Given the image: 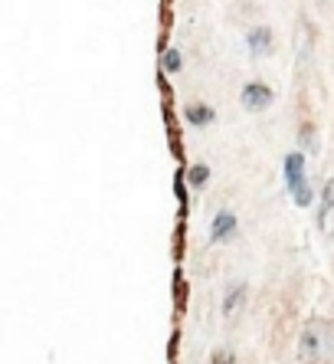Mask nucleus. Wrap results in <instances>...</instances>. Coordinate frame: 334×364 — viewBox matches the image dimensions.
<instances>
[{
    "label": "nucleus",
    "mask_w": 334,
    "mask_h": 364,
    "mask_svg": "<svg viewBox=\"0 0 334 364\" xmlns=\"http://www.w3.org/2000/svg\"><path fill=\"white\" fill-rule=\"evenodd\" d=\"M298 355L305 364H334V322L331 318H311L301 328Z\"/></svg>",
    "instance_id": "nucleus-1"
},
{
    "label": "nucleus",
    "mask_w": 334,
    "mask_h": 364,
    "mask_svg": "<svg viewBox=\"0 0 334 364\" xmlns=\"http://www.w3.org/2000/svg\"><path fill=\"white\" fill-rule=\"evenodd\" d=\"M282 171H285V184H289V194H292V200L298 203V207H311V200H315V191H311L308 174H305V154L292 151L289 158H285Z\"/></svg>",
    "instance_id": "nucleus-2"
},
{
    "label": "nucleus",
    "mask_w": 334,
    "mask_h": 364,
    "mask_svg": "<svg viewBox=\"0 0 334 364\" xmlns=\"http://www.w3.org/2000/svg\"><path fill=\"white\" fill-rule=\"evenodd\" d=\"M272 89L269 85H262V82H249V85H242V95H239V102H242V109L246 112H262V109H269L272 105Z\"/></svg>",
    "instance_id": "nucleus-3"
},
{
    "label": "nucleus",
    "mask_w": 334,
    "mask_h": 364,
    "mask_svg": "<svg viewBox=\"0 0 334 364\" xmlns=\"http://www.w3.org/2000/svg\"><path fill=\"white\" fill-rule=\"evenodd\" d=\"M236 230H239V220H236L233 210H217L213 223H210V240L213 243H226L230 237H236Z\"/></svg>",
    "instance_id": "nucleus-4"
},
{
    "label": "nucleus",
    "mask_w": 334,
    "mask_h": 364,
    "mask_svg": "<svg viewBox=\"0 0 334 364\" xmlns=\"http://www.w3.org/2000/svg\"><path fill=\"white\" fill-rule=\"evenodd\" d=\"M246 46H249L252 56H269L272 46H276V36L269 26H252L249 33H246Z\"/></svg>",
    "instance_id": "nucleus-5"
},
{
    "label": "nucleus",
    "mask_w": 334,
    "mask_h": 364,
    "mask_svg": "<svg viewBox=\"0 0 334 364\" xmlns=\"http://www.w3.org/2000/svg\"><path fill=\"white\" fill-rule=\"evenodd\" d=\"M331 217H334V178L328 181L325 191H321V207H318V227L328 230Z\"/></svg>",
    "instance_id": "nucleus-6"
},
{
    "label": "nucleus",
    "mask_w": 334,
    "mask_h": 364,
    "mask_svg": "<svg viewBox=\"0 0 334 364\" xmlns=\"http://www.w3.org/2000/svg\"><path fill=\"white\" fill-rule=\"evenodd\" d=\"M184 119H187V125H193V128H203V125H210V122L217 119V112L210 109V105H203V102H197V105H187Z\"/></svg>",
    "instance_id": "nucleus-7"
},
{
    "label": "nucleus",
    "mask_w": 334,
    "mask_h": 364,
    "mask_svg": "<svg viewBox=\"0 0 334 364\" xmlns=\"http://www.w3.org/2000/svg\"><path fill=\"white\" fill-rule=\"evenodd\" d=\"M242 302H246V286H233V289H230V292L223 296V315L239 312Z\"/></svg>",
    "instance_id": "nucleus-8"
},
{
    "label": "nucleus",
    "mask_w": 334,
    "mask_h": 364,
    "mask_svg": "<svg viewBox=\"0 0 334 364\" xmlns=\"http://www.w3.org/2000/svg\"><path fill=\"white\" fill-rule=\"evenodd\" d=\"M161 66H164V73H181V66H184V53L181 50H164V60H161Z\"/></svg>",
    "instance_id": "nucleus-9"
},
{
    "label": "nucleus",
    "mask_w": 334,
    "mask_h": 364,
    "mask_svg": "<svg viewBox=\"0 0 334 364\" xmlns=\"http://www.w3.org/2000/svg\"><path fill=\"white\" fill-rule=\"evenodd\" d=\"M187 181H190V187H207L210 168H207V164H190V171H187Z\"/></svg>",
    "instance_id": "nucleus-10"
},
{
    "label": "nucleus",
    "mask_w": 334,
    "mask_h": 364,
    "mask_svg": "<svg viewBox=\"0 0 334 364\" xmlns=\"http://www.w3.org/2000/svg\"><path fill=\"white\" fill-rule=\"evenodd\" d=\"M210 364H236V355L230 348H217V351L210 355Z\"/></svg>",
    "instance_id": "nucleus-11"
},
{
    "label": "nucleus",
    "mask_w": 334,
    "mask_h": 364,
    "mask_svg": "<svg viewBox=\"0 0 334 364\" xmlns=\"http://www.w3.org/2000/svg\"><path fill=\"white\" fill-rule=\"evenodd\" d=\"M301 144H305V148H311V144H315V138H311V128H308V125L301 128Z\"/></svg>",
    "instance_id": "nucleus-12"
},
{
    "label": "nucleus",
    "mask_w": 334,
    "mask_h": 364,
    "mask_svg": "<svg viewBox=\"0 0 334 364\" xmlns=\"http://www.w3.org/2000/svg\"><path fill=\"white\" fill-rule=\"evenodd\" d=\"M321 4H328V0H321Z\"/></svg>",
    "instance_id": "nucleus-13"
}]
</instances>
